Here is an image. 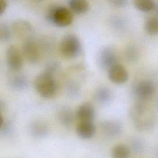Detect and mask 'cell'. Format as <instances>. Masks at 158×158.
<instances>
[{"instance_id":"13","label":"cell","mask_w":158,"mask_h":158,"mask_svg":"<svg viewBox=\"0 0 158 158\" xmlns=\"http://www.w3.org/2000/svg\"><path fill=\"white\" fill-rule=\"evenodd\" d=\"M96 128L93 122H78L76 127V133L78 137L88 139L93 137Z\"/></svg>"},{"instance_id":"10","label":"cell","mask_w":158,"mask_h":158,"mask_svg":"<svg viewBox=\"0 0 158 158\" xmlns=\"http://www.w3.org/2000/svg\"><path fill=\"white\" fill-rule=\"evenodd\" d=\"M109 80L115 84H122L125 83L129 77L127 69L120 64H117L107 70Z\"/></svg>"},{"instance_id":"6","label":"cell","mask_w":158,"mask_h":158,"mask_svg":"<svg viewBox=\"0 0 158 158\" xmlns=\"http://www.w3.org/2000/svg\"><path fill=\"white\" fill-rule=\"evenodd\" d=\"M98 62L99 67L106 70L118 64V54L115 48L106 46L101 49L98 56Z\"/></svg>"},{"instance_id":"5","label":"cell","mask_w":158,"mask_h":158,"mask_svg":"<svg viewBox=\"0 0 158 158\" xmlns=\"http://www.w3.org/2000/svg\"><path fill=\"white\" fill-rule=\"evenodd\" d=\"M156 92V85L150 79H143L137 81L133 86V93L139 102H144L151 99Z\"/></svg>"},{"instance_id":"28","label":"cell","mask_w":158,"mask_h":158,"mask_svg":"<svg viewBox=\"0 0 158 158\" xmlns=\"http://www.w3.org/2000/svg\"><path fill=\"white\" fill-rule=\"evenodd\" d=\"M7 7V3L4 0H0V15L3 14Z\"/></svg>"},{"instance_id":"19","label":"cell","mask_w":158,"mask_h":158,"mask_svg":"<svg viewBox=\"0 0 158 158\" xmlns=\"http://www.w3.org/2000/svg\"><path fill=\"white\" fill-rule=\"evenodd\" d=\"M134 4L137 9L144 12H151L157 9V4L152 0H136Z\"/></svg>"},{"instance_id":"20","label":"cell","mask_w":158,"mask_h":158,"mask_svg":"<svg viewBox=\"0 0 158 158\" xmlns=\"http://www.w3.org/2000/svg\"><path fill=\"white\" fill-rule=\"evenodd\" d=\"M144 30L146 33L150 35H154L157 33V17L156 15L148 17L144 22Z\"/></svg>"},{"instance_id":"22","label":"cell","mask_w":158,"mask_h":158,"mask_svg":"<svg viewBox=\"0 0 158 158\" xmlns=\"http://www.w3.org/2000/svg\"><path fill=\"white\" fill-rule=\"evenodd\" d=\"M125 56L128 61L135 62L137 60L139 57L138 49L134 44H129L125 48Z\"/></svg>"},{"instance_id":"4","label":"cell","mask_w":158,"mask_h":158,"mask_svg":"<svg viewBox=\"0 0 158 158\" xmlns=\"http://www.w3.org/2000/svg\"><path fill=\"white\" fill-rule=\"evenodd\" d=\"M62 55L67 59H73L78 56L81 50V43L77 35L73 33L65 35L59 45Z\"/></svg>"},{"instance_id":"7","label":"cell","mask_w":158,"mask_h":158,"mask_svg":"<svg viewBox=\"0 0 158 158\" xmlns=\"http://www.w3.org/2000/svg\"><path fill=\"white\" fill-rule=\"evenodd\" d=\"M21 52L23 57L31 64L37 63L41 59V52L40 46L31 38L24 41Z\"/></svg>"},{"instance_id":"3","label":"cell","mask_w":158,"mask_h":158,"mask_svg":"<svg viewBox=\"0 0 158 158\" xmlns=\"http://www.w3.org/2000/svg\"><path fill=\"white\" fill-rule=\"evenodd\" d=\"M46 18L49 22L57 27H65L72 23L73 14L67 7L54 4L48 9Z\"/></svg>"},{"instance_id":"11","label":"cell","mask_w":158,"mask_h":158,"mask_svg":"<svg viewBox=\"0 0 158 158\" xmlns=\"http://www.w3.org/2000/svg\"><path fill=\"white\" fill-rule=\"evenodd\" d=\"M100 129L105 136L109 138H114L122 133V125L116 120L109 119L101 122Z\"/></svg>"},{"instance_id":"2","label":"cell","mask_w":158,"mask_h":158,"mask_svg":"<svg viewBox=\"0 0 158 158\" xmlns=\"http://www.w3.org/2000/svg\"><path fill=\"white\" fill-rule=\"evenodd\" d=\"M36 92L44 98H51L57 92L58 85L54 75L45 71L39 73L34 81Z\"/></svg>"},{"instance_id":"26","label":"cell","mask_w":158,"mask_h":158,"mask_svg":"<svg viewBox=\"0 0 158 158\" xmlns=\"http://www.w3.org/2000/svg\"><path fill=\"white\" fill-rule=\"evenodd\" d=\"M67 89L69 94L75 96L77 95L78 94H79L80 88H79L78 85L77 83H75V82H71L68 84Z\"/></svg>"},{"instance_id":"17","label":"cell","mask_w":158,"mask_h":158,"mask_svg":"<svg viewBox=\"0 0 158 158\" xmlns=\"http://www.w3.org/2000/svg\"><path fill=\"white\" fill-rule=\"evenodd\" d=\"M68 6L73 14H81L88 10L89 4L85 0H70L68 1Z\"/></svg>"},{"instance_id":"15","label":"cell","mask_w":158,"mask_h":158,"mask_svg":"<svg viewBox=\"0 0 158 158\" xmlns=\"http://www.w3.org/2000/svg\"><path fill=\"white\" fill-rule=\"evenodd\" d=\"M57 117L59 122L62 125L68 127L73 123L75 115L73 110L69 107L63 106L58 110Z\"/></svg>"},{"instance_id":"12","label":"cell","mask_w":158,"mask_h":158,"mask_svg":"<svg viewBox=\"0 0 158 158\" xmlns=\"http://www.w3.org/2000/svg\"><path fill=\"white\" fill-rule=\"evenodd\" d=\"M75 117L78 122H93L95 118V109L89 102L81 104L77 109Z\"/></svg>"},{"instance_id":"1","label":"cell","mask_w":158,"mask_h":158,"mask_svg":"<svg viewBox=\"0 0 158 158\" xmlns=\"http://www.w3.org/2000/svg\"><path fill=\"white\" fill-rule=\"evenodd\" d=\"M131 118L135 127L140 131L152 129L155 123L153 113L144 102H138L131 109Z\"/></svg>"},{"instance_id":"8","label":"cell","mask_w":158,"mask_h":158,"mask_svg":"<svg viewBox=\"0 0 158 158\" xmlns=\"http://www.w3.org/2000/svg\"><path fill=\"white\" fill-rule=\"evenodd\" d=\"M6 61L8 67L13 72H19L23 64V57L22 52L14 45L10 46L6 51Z\"/></svg>"},{"instance_id":"9","label":"cell","mask_w":158,"mask_h":158,"mask_svg":"<svg viewBox=\"0 0 158 158\" xmlns=\"http://www.w3.org/2000/svg\"><path fill=\"white\" fill-rule=\"evenodd\" d=\"M11 30L14 35L24 41L31 38L32 33L31 24L27 20L23 19H18L15 20L11 26Z\"/></svg>"},{"instance_id":"18","label":"cell","mask_w":158,"mask_h":158,"mask_svg":"<svg viewBox=\"0 0 158 158\" xmlns=\"http://www.w3.org/2000/svg\"><path fill=\"white\" fill-rule=\"evenodd\" d=\"M131 153L130 148L125 144L115 145L111 151L112 158H129Z\"/></svg>"},{"instance_id":"14","label":"cell","mask_w":158,"mask_h":158,"mask_svg":"<svg viewBox=\"0 0 158 158\" xmlns=\"http://www.w3.org/2000/svg\"><path fill=\"white\" fill-rule=\"evenodd\" d=\"M31 135L36 138H44L46 137L49 131L48 124L43 120H35L30 126Z\"/></svg>"},{"instance_id":"23","label":"cell","mask_w":158,"mask_h":158,"mask_svg":"<svg viewBox=\"0 0 158 158\" xmlns=\"http://www.w3.org/2000/svg\"><path fill=\"white\" fill-rule=\"evenodd\" d=\"M131 147L135 153L142 152L144 149V144L143 141L139 138H133L131 141Z\"/></svg>"},{"instance_id":"25","label":"cell","mask_w":158,"mask_h":158,"mask_svg":"<svg viewBox=\"0 0 158 158\" xmlns=\"http://www.w3.org/2000/svg\"><path fill=\"white\" fill-rule=\"evenodd\" d=\"M59 64H60L57 61L51 62L47 65L44 71L54 75V74L59 70V68H60Z\"/></svg>"},{"instance_id":"16","label":"cell","mask_w":158,"mask_h":158,"mask_svg":"<svg viewBox=\"0 0 158 158\" xmlns=\"http://www.w3.org/2000/svg\"><path fill=\"white\" fill-rule=\"evenodd\" d=\"M94 96L99 103L105 104L112 100L113 93L110 88L106 86H101L95 91Z\"/></svg>"},{"instance_id":"24","label":"cell","mask_w":158,"mask_h":158,"mask_svg":"<svg viewBox=\"0 0 158 158\" xmlns=\"http://www.w3.org/2000/svg\"><path fill=\"white\" fill-rule=\"evenodd\" d=\"M11 32L9 28L4 23H0V41H6L10 37Z\"/></svg>"},{"instance_id":"21","label":"cell","mask_w":158,"mask_h":158,"mask_svg":"<svg viewBox=\"0 0 158 158\" xmlns=\"http://www.w3.org/2000/svg\"><path fill=\"white\" fill-rule=\"evenodd\" d=\"M10 83L12 87L18 89H22L26 88L28 85V81L25 76L17 74L14 75L10 78Z\"/></svg>"},{"instance_id":"29","label":"cell","mask_w":158,"mask_h":158,"mask_svg":"<svg viewBox=\"0 0 158 158\" xmlns=\"http://www.w3.org/2000/svg\"><path fill=\"white\" fill-rule=\"evenodd\" d=\"M2 123H3V118H2V115L0 114V127H1Z\"/></svg>"},{"instance_id":"27","label":"cell","mask_w":158,"mask_h":158,"mask_svg":"<svg viewBox=\"0 0 158 158\" xmlns=\"http://www.w3.org/2000/svg\"><path fill=\"white\" fill-rule=\"evenodd\" d=\"M127 0H112L109 2L114 6L117 7H122L125 6L127 3Z\"/></svg>"}]
</instances>
